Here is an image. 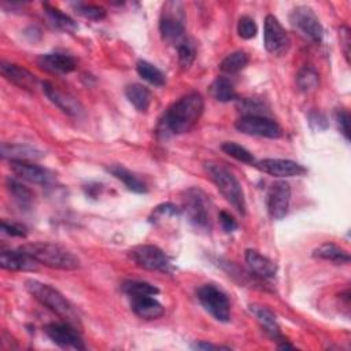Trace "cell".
I'll return each mask as SVG.
<instances>
[{
    "label": "cell",
    "mask_w": 351,
    "mask_h": 351,
    "mask_svg": "<svg viewBox=\"0 0 351 351\" xmlns=\"http://www.w3.org/2000/svg\"><path fill=\"white\" fill-rule=\"evenodd\" d=\"M204 110V100L199 92H189L174 101L163 114L160 132L182 134L189 132L200 119Z\"/></svg>",
    "instance_id": "obj_1"
},
{
    "label": "cell",
    "mask_w": 351,
    "mask_h": 351,
    "mask_svg": "<svg viewBox=\"0 0 351 351\" xmlns=\"http://www.w3.org/2000/svg\"><path fill=\"white\" fill-rule=\"evenodd\" d=\"M25 288L36 300L55 313L64 322L80 326V318L73 304L56 288L37 280H27L25 282Z\"/></svg>",
    "instance_id": "obj_2"
},
{
    "label": "cell",
    "mask_w": 351,
    "mask_h": 351,
    "mask_svg": "<svg viewBox=\"0 0 351 351\" xmlns=\"http://www.w3.org/2000/svg\"><path fill=\"white\" fill-rule=\"evenodd\" d=\"M21 250L29 254L37 263H41L51 269L75 270L80 267V259L71 251L59 244L36 241L22 245Z\"/></svg>",
    "instance_id": "obj_3"
},
{
    "label": "cell",
    "mask_w": 351,
    "mask_h": 351,
    "mask_svg": "<svg viewBox=\"0 0 351 351\" xmlns=\"http://www.w3.org/2000/svg\"><path fill=\"white\" fill-rule=\"evenodd\" d=\"M204 169L221 195L233 206L237 213L244 215L247 208L244 191L236 176L225 165L218 162H206Z\"/></svg>",
    "instance_id": "obj_4"
},
{
    "label": "cell",
    "mask_w": 351,
    "mask_h": 351,
    "mask_svg": "<svg viewBox=\"0 0 351 351\" xmlns=\"http://www.w3.org/2000/svg\"><path fill=\"white\" fill-rule=\"evenodd\" d=\"M182 210L188 221L197 229L208 230L211 228L210 200L199 188H189L182 197Z\"/></svg>",
    "instance_id": "obj_5"
},
{
    "label": "cell",
    "mask_w": 351,
    "mask_h": 351,
    "mask_svg": "<svg viewBox=\"0 0 351 351\" xmlns=\"http://www.w3.org/2000/svg\"><path fill=\"white\" fill-rule=\"evenodd\" d=\"M196 296L207 313L217 321L228 322L230 319V303L226 293L214 284H204L197 288Z\"/></svg>",
    "instance_id": "obj_6"
},
{
    "label": "cell",
    "mask_w": 351,
    "mask_h": 351,
    "mask_svg": "<svg viewBox=\"0 0 351 351\" xmlns=\"http://www.w3.org/2000/svg\"><path fill=\"white\" fill-rule=\"evenodd\" d=\"M184 11L182 4L177 1H170L163 5V11L159 19V32L165 41L174 44L178 43L185 32L184 26Z\"/></svg>",
    "instance_id": "obj_7"
},
{
    "label": "cell",
    "mask_w": 351,
    "mask_h": 351,
    "mask_svg": "<svg viewBox=\"0 0 351 351\" xmlns=\"http://www.w3.org/2000/svg\"><path fill=\"white\" fill-rule=\"evenodd\" d=\"M289 22L304 38L313 43H321L324 37V27L313 8L307 5L295 7L289 14Z\"/></svg>",
    "instance_id": "obj_8"
},
{
    "label": "cell",
    "mask_w": 351,
    "mask_h": 351,
    "mask_svg": "<svg viewBox=\"0 0 351 351\" xmlns=\"http://www.w3.org/2000/svg\"><path fill=\"white\" fill-rule=\"evenodd\" d=\"M130 258L133 262L151 271H171L173 266L169 256L156 245L141 244L130 250Z\"/></svg>",
    "instance_id": "obj_9"
},
{
    "label": "cell",
    "mask_w": 351,
    "mask_h": 351,
    "mask_svg": "<svg viewBox=\"0 0 351 351\" xmlns=\"http://www.w3.org/2000/svg\"><path fill=\"white\" fill-rule=\"evenodd\" d=\"M236 129L240 133L266 138H278L282 136L281 126L266 115H243L236 123Z\"/></svg>",
    "instance_id": "obj_10"
},
{
    "label": "cell",
    "mask_w": 351,
    "mask_h": 351,
    "mask_svg": "<svg viewBox=\"0 0 351 351\" xmlns=\"http://www.w3.org/2000/svg\"><path fill=\"white\" fill-rule=\"evenodd\" d=\"M263 44L267 52L281 55L289 48L291 40L281 22L271 14L266 15L263 26Z\"/></svg>",
    "instance_id": "obj_11"
},
{
    "label": "cell",
    "mask_w": 351,
    "mask_h": 351,
    "mask_svg": "<svg viewBox=\"0 0 351 351\" xmlns=\"http://www.w3.org/2000/svg\"><path fill=\"white\" fill-rule=\"evenodd\" d=\"M254 166L261 171L278 178L300 177L307 173L306 167L302 166L300 163L291 159H281V158H266L254 163Z\"/></svg>",
    "instance_id": "obj_12"
},
{
    "label": "cell",
    "mask_w": 351,
    "mask_h": 351,
    "mask_svg": "<svg viewBox=\"0 0 351 351\" xmlns=\"http://www.w3.org/2000/svg\"><path fill=\"white\" fill-rule=\"evenodd\" d=\"M47 336L59 347L62 348H74V350H84L85 344L77 332V326L69 322H52L45 326Z\"/></svg>",
    "instance_id": "obj_13"
},
{
    "label": "cell",
    "mask_w": 351,
    "mask_h": 351,
    "mask_svg": "<svg viewBox=\"0 0 351 351\" xmlns=\"http://www.w3.org/2000/svg\"><path fill=\"white\" fill-rule=\"evenodd\" d=\"M291 200V186L287 181H276L267 192V211L273 219H281L287 215Z\"/></svg>",
    "instance_id": "obj_14"
},
{
    "label": "cell",
    "mask_w": 351,
    "mask_h": 351,
    "mask_svg": "<svg viewBox=\"0 0 351 351\" xmlns=\"http://www.w3.org/2000/svg\"><path fill=\"white\" fill-rule=\"evenodd\" d=\"M10 167L16 177H19L25 181H29L32 184L45 185L52 180V174L47 169H44L33 162L10 160Z\"/></svg>",
    "instance_id": "obj_15"
},
{
    "label": "cell",
    "mask_w": 351,
    "mask_h": 351,
    "mask_svg": "<svg viewBox=\"0 0 351 351\" xmlns=\"http://www.w3.org/2000/svg\"><path fill=\"white\" fill-rule=\"evenodd\" d=\"M0 73L7 81L12 82L14 85L19 86L21 89L33 92L37 86L36 75L22 66H18V64H14L10 62H1Z\"/></svg>",
    "instance_id": "obj_16"
},
{
    "label": "cell",
    "mask_w": 351,
    "mask_h": 351,
    "mask_svg": "<svg viewBox=\"0 0 351 351\" xmlns=\"http://www.w3.org/2000/svg\"><path fill=\"white\" fill-rule=\"evenodd\" d=\"M43 92L49 99V101L53 103L58 108H60L64 114L70 117H80V114L82 112L81 104L73 96L59 90L51 82L48 81L43 82Z\"/></svg>",
    "instance_id": "obj_17"
},
{
    "label": "cell",
    "mask_w": 351,
    "mask_h": 351,
    "mask_svg": "<svg viewBox=\"0 0 351 351\" xmlns=\"http://www.w3.org/2000/svg\"><path fill=\"white\" fill-rule=\"evenodd\" d=\"M0 266L11 271H33L37 269V262L23 250H1Z\"/></svg>",
    "instance_id": "obj_18"
},
{
    "label": "cell",
    "mask_w": 351,
    "mask_h": 351,
    "mask_svg": "<svg viewBox=\"0 0 351 351\" xmlns=\"http://www.w3.org/2000/svg\"><path fill=\"white\" fill-rule=\"evenodd\" d=\"M37 66L51 74H69L75 70V60L64 53H43L37 58Z\"/></svg>",
    "instance_id": "obj_19"
},
{
    "label": "cell",
    "mask_w": 351,
    "mask_h": 351,
    "mask_svg": "<svg viewBox=\"0 0 351 351\" xmlns=\"http://www.w3.org/2000/svg\"><path fill=\"white\" fill-rule=\"evenodd\" d=\"M130 308L144 319H158L165 314V307L152 295L130 296Z\"/></svg>",
    "instance_id": "obj_20"
},
{
    "label": "cell",
    "mask_w": 351,
    "mask_h": 351,
    "mask_svg": "<svg viewBox=\"0 0 351 351\" xmlns=\"http://www.w3.org/2000/svg\"><path fill=\"white\" fill-rule=\"evenodd\" d=\"M244 259H245V263H247L248 269L255 276H258L261 278H273V277H276V274H277L276 263L271 259H269L267 256L258 252L256 250H251V248L245 250Z\"/></svg>",
    "instance_id": "obj_21"
},
{
    "label": "cell",
    "mask_w": 351,
    "mask_h": 351,
    "mask_svg": "<svg viewBox=\"0 0 351 351\" xmlns=\"http://www.w3.org/2000/svg\"><path fill=\"white\" fill-rule=\"evenodd\" d=\"M250 311L255 315L256 321L259 322L261 328L266 332L267 336H270L273 340H277V341L284 340L277 318L270 308L259 304H250Z\"/></svg>",
    "instance_id": "obj_22"
},
{
    "label": "cell",
    "mask_w": 351,
    "mask_h": 351,
    "mask_svg": "<svg viewBox=\"0 0 351 351\" xmlns=\"http://www.w3.org/2000/svg\"><path fill=\"white\" fill-rule=\"evenodd\" d=\"M1 156L4 159H10V160H36L44 156V152L33 148L30 145H25V144H7L3 143L1 145Z\"/></svg>",
    "instance_id": "obj_23"
},
{
    "label": "cell",
    "mask_w": 351,
    "mask_h": 351,
    "mask_svg": "<svg viewBox=\"0 0 351 351\" xmlns=\"http://www.w3.org/2000/svg\"><path fill=\"white\" fill-rule=\"evenodd\" d=\"M106 170L108 173H111L115 178L122 181L123 185L129 191L136 192V193H145L147 192V185L133 171H130L125 166H122V165H111V166H107Z\"/></svg>",
    "instance_id": "obj_24"
},
{
    "label": "cell",
    "mask_w": 351,
    "mask_h": 351,
    "mask_svg": "<svg viewBox=\"0 0 351 351\" xmlns=\"http://www.w3.org/2000/svg\"><path fill=\"white\" fill-rule=\"evenodd\" d=\"M125 96L137 111L145 112L149 108L152 96L147 86L141 84H130L125 88Z\"/></svg>",
    "instance_id": "obj_25"
},
{
    "label": "cell",
    "mask_w": 351,
    "mask_h": 351,
    "mask_svg": "<svg viewBox=\"0 0 351 351\" xmlns=\"http://www.w3.org/2000/svg\"><path fill=\"white\" fill-rule=\"evenodd\" d=\"M5 185H7V189L10 192V195L12 196L14 202L23 210H27L32 207L33 204V192L25 186L22 182H19L18 180L15 178H11L8 177L7 181H5Z\"/></svg>",
    "instance_id": "obj_26"
},
{
    "label": "cell",
    "mask_w": 351,
    "mask_h": 351,
    "mask_svg": "<svg viewBox=\"0 0 351 351\" xmlns=\"http://www.w3.org/2000/svg\"><path fill=\"white\" fill-rule=\"evenodd\" d=\"M313 256L324 259V261H330V262H336V263H348L350 262V254L333 244V243H324L319 247H317L313 251Z\"/></svg>",
    "instance_id": "obj_27"
},
{
    "label": "cell",
    "mask_w": 351,
    "mask_h": 351,
    "mask_svg": "<svg viewBox=\"0 0 351 351\" xmlns=\"http://www.w3.org/2000/svg\"><path fill=\"white\" fill-rule=\"evenodd\" d=\"M208 90H210V95L221 103H228V101H232L236 99L234 86H233L232 81L226 77H217L211 82Z\"/></svg>",
    "instance_id": "obj_28"
},
{
    "label": "cell",
    "mask_w": 351,
    "mask_h": 351,
    "mask_svg": "<svg viewBox=\"0 0 351 351\" xmlns=\"http://www.w3.org/2000/svg\"><path fill=\"white\" fill-rule=\"evenodd\" d=\"M43 8H44V12L48 18V21L56 27V29H60V30H66V32H73L77 29V23L74 22V19H71L67 14L62 12L59 8L48 4V3H44L43 4Z\"/></svg>",
    "instance_id": "obj_29"
},
{
    "label": "cell",
    "mask_w": 351,
    "mask_h": 351,
    "mask_svg": "<svg viewBox=\"0 0 351 351\" xmlns=\"http://www.w3.org/2000/svg\"><path fill=\"white\" fill-rule=\"evenodd\" d=\"M136 70L143 80H145L147 82L155 86H163L166 84V75L156 66H154L147 60L140 59L136 63Z\"/></svg>",
    "instance_id": "obj_30"
},
{
    "label": "cell",
    "mask_w": 351,
    "mask_h": 351,
    "mask_svg": "<svg viewBox=\"0 0 351 351\" xmlns=\"http://www.w3.org/2000/svg\"><path fill=\"white\" fill-rule=\"evenodd\" d=\"M250 62V56L245 51H234L232 53H229L219 64V69L223 71V73H228V74H236L239 71H241L243 69L247 67Z\"/></svg>",
    "instance_id": "obj_31"
},
{
    "label": "cell",
    "mask_w": 351,
    "mask_h": 351,
    "mask_svg": "<svg viewBox=\"0 0 351 351\" xmlns=\"http://www.w3.org/2000/svg\"><path fill=\"white\" fill-rule=\"evenodd\" d=\"M296 84L299 86L300 90L303 92H311L314 89L318 88L319 84V77L318 73L315 71L314 67L311 66H306L303 67L298 75H296Z\"/></svg>",
    "instance_id": "obj_32"
},
{
    "label": "cell",
    "mask_w": 351,
    "mask_h": 351,
    "mask_svg": "<svg viewBox=\"0 0 351 351\" xmlns=\"http://www.w3.org/2000/svg\"><path fill=\"white\" fill-rule=\"evenodd\" d=\"M122 291L129 296H140V295H152L155 296L159 293V289L145 281H137V280H128L121 285Z\"/></svg>",
    "instance_id": "obj_33"
},
{
    "label": "cell",
    "mask_w": 351,
    "mask_h": 351,
    "mask_svg": "<svg viewBox=\"0 0 351 351\" xmlns=\"http://www.w3.org/2000/svg\"><path fill=\"white\" fill-rule=\"evenodd\" d=\"M221 149H222L226 155L234 158V159L239 160V162H243V163H247V165H254V163H255V159H254L252 154H251L247 148H244L243 145H240V144H237V143L225 141V143L221 145Z\"/></svg>",
    "instance_id": "obj_34"
},
{
    "label": "cell",
    "mask_w": 351,
    "mask_h": 351,
    "mask_svg": "<svg viewBox=\"0 0 351 351\" xmlns=\"http://www.w3.org/2000/svg\"><path fill=\"white\" fill-rule=\"evenodd\" d=\"M74 10L78 15H81L85 19H89V21H101L107 15L106 10L96 4L77 3V4H74Z\"/></svg>",
    "instance_id": "obj_35"
},
{
    "label": "cell",
    "mask_w": 351,
    "mask_h": 351,
    "mask_svg": "<svg viewBox=\"0 0 351 351\" xmlns=\"http://www.w3.org/2000/svg\"><path fill=\"white\" fill-rule=\"evenodd\" d=\"M237 33L241 38L250 40V38H254L256 36L258 26H256L255 21L251 16L243 15V16H240V19L237 22Z\"/></svg>",
    "instance_id": "obj_36"
},
{
    "label": "cell",
    "mask_w": 351,
    "mask_h": 351,
    "mask_svg": "<svg viewBox=\"0 0 351 351\" xmlns=\"http://www.w3.org/2000/svg\"><path fill=\"white\" fill-rule=\"evenodd\" d=\"M195 60V48L189 43H180L178 62L182 69H189Z\"/></svg>",
    "instance_id": "obj_37"
},
{
    "label": "cell",
    "mask_w": 351,
    "mask_h": 351,
    "mask_svg": "<svg viewBox=\"0 0 351 351\" xmlns=\"http://www.w3.org/2000/svg\"><path fill=\"white\" fill-rule=\"evenodd\" d=\"M336 122L339 126V130L346 137V140H350V114L347 110L340 108L336 111Z\"/></svg>",
    "instance_id": "obj_38"
},
{
    "label": "cell",
    "mask_w": 351,
    "mask_h": 351,
    "mask_svg": "<svg viewBox=\"0 0 351 351\" xmlns=\"http://www.w3.org/2000/svg\"><path fill=\"white\" fill-rule=\"evenodd\" d=\"M1 230L5 234L14 236V237H26L27 232L26 228L21 223H15V222H7V221H1Z\"/></svg>",
    "instance_id": "obj_39"
},
{
    "label": "cell",
    "mask_w": 351,
    "mask_h": 351,
    "mask_svg": "<svg viewBox=\"0 0 351 351\" xmlns=\"http://www.w3.org/2000/svg\"><path fill=\"white\" fill-rule=\"evenodd\" d=\"M308 123L315 130H325L329 126L326 117L319 111H311L308 114Z\"/></svg>",
    "instance_id": "obj_40"
},
{
    "label": "cell",
    "mask_w": 351,
    "mask_h": 351,
    "mask_svg": "<svg viewBox=\"0 0 351 351\" xmlns=\"http://www.w3.org/2000/svg\"><path fill=\"white\" fill-rule=\"evenodd\" d=\"M339 36H340V45L343 49V53L346 56V60L350 62V45H351V37H350V29L348 26L343 25L339 29Z\"/></svg>",
    "instance_id": "obj_41"
},
{
    "label": "cell",
    "mask_w": 351,
    "mask_h": 351,
    "mask_svg": "<svg viewBox=\"0 0 351 351\" xmlns=\"http://www.w3.org/2000/svg\"><path fill=\"white\" fill-rule=\"evenodd\" d=\"M219 222H221V226L222 229L226 232V233H230L233 230L237 229V222L236 219L226 211H221L219 213Z\"/></svg>",
    "instance_id": "obj_42"
},
{
    "label": "cell",
    "mask_w": 351,
    "mask_h": 351,
    "mask_svg": "<svg viewBox=\"0 0 351 351\" xmlns=\"http://www.w3.org/2000/svg\"><path fill=\"white\" fill-rule=\"evenodd\" d=\"M155 215H178L180 214V208H177L174 204L171 203H163V204H159L156 208H155Z\"/></svg>",
    "instance_id": "obj_43"
},
{
    "label": "cell",
    "mask_w": 351,
    "mask_h": 351,
    "mask_svg": "<svg viewBox=\"0 0 351 351\" xmlns=\"http://www.w3.org/2000/svg\"><path fill=\"white\" fill-rule=\"evenodd\" d=\"M193 348H196V350H222V348H228V347H221V346H215L211 343L199 341V343L193 344Z\"/></svg>",
    "instance_id": "obj_44"
}]
</instances>
